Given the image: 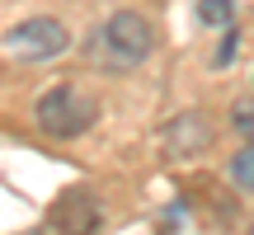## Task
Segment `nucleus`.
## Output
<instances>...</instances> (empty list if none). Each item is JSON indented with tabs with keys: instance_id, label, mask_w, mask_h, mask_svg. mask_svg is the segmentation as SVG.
<instances>
[{
	"instance_id": "obj_9",
	"label": "nucleus",
	"mask_w": 254,
	"mask_h": 235,
	"mask_svg": "<svg viewBox=\"0 0 254 235\" xmlns=\"http://www.w3.org/2000/svg\"><path fill=\"white\" fill-rule=\"evenodd\" d=\"M226 61H236V33H226V43L217 47V66H226Z\"/></svg>"
},
{
	"instance_id": "obj_7",
	"label": "nucleus",
	"mask_w": 254,
	"mask_h": 235,
	"mask_svg": "<svg viewBox=\"0 0 254 235\" xmlns=\"http://www.w3.org/2000/svg\"><path fill=\"white\" fill-rule=\"evenodd\" d=\"M198 24L207 28H231V14H236V0H198Z\"/></svg>"
},
{
	"instance_id": "obj_6",
	"label": "nucleus",
	"mask_w": 254,
	"mask_h": 235,
	"mask_svg": "<svg viewBox=\"0 0 254 235\" xmlns=\"http://www.w3.org/2000/svg\"><path fill=\"white\" fill-rule=\"evenodd\" d=\"M231 179H236V188H245V193H254V141H245L236 155H231Z\"/></svg>"
},
{
	"instance_id": "obj_4",
	"label": "nucleus",
	"mask_w": 254,
	"mask_h": 235,
	"mask_svg": "<svg viewBox=\"0 0 254 235\" xmlns=\"http://www.w3.org/2000/svg\"><path fill=\"white\" fill-rule=\"evenodd\" d=\"M47 231L52 235H94L99 231V202L85 188H71L47 207Z\"/></svg>"
},
{
	"instance_id": "obj_1",
	"label": "nucleus",
	"mask_w": 254,
	"mask_h": 235,
	"mask_svg": "<svg viewBox=\"0 0 254 235\" xmlns=\"http://www.w3.org/2000/svg\"><path fill=\"white\" fill-rule=\"evenodd\" d=\"M155 52V28L136 9H113L99 24V33L90 38V57L109 71H136L141 61H151Z\"/></svg>"
},
{
	"instance_id": "obj_5",
	"label": "nucleus",
	"mask_w": 254,
	"mask_h": 235,
	"mask_svg": "<svg viewBox=\"0 0 254 235\" xmlns=\"http://www.w3.org/2000/svg\"><path fill=\"white\" fill-rule=\"evenodd\" d=\"M207 141H212V132H207V118H202V113H179L170 122V132H165V151H170L174 160L198 155Z\"/></svg>"
},
{
	"instance_id": "obj_10",
	"label": "nucleus",
	"mask_w": 254,
	"mask_h": 235,
	"mask_svg": "<svg viewBox=\"0 0 254 235\" xmlns=\"http://www.w3.org/2000/svg\"><path fill=\"white\" fill-rule=\"evenodd\" d=\"M245 235H254V221H250V226H245Z\"/></svg>"
},
{
	"instance_id": "obj_2",
	"label": "nucleus",
	"mask_w": 254,
	"mask_h": 235,
	"mask_svg": "<svg viewBox=\"0 0 254 235\" xmlns=\"http://www.w3.org/2000/svg\"><path fill=\"white\" fill-rule=\"evenodd\" d=\"M94 122H99V99L90 90H80V85H71V80L43 90L38 104H33V127L47 141H75Z\"/></svg>"
},
{
	"instance_id": "obj_3",
	"label": "nucleus",
	"mask_w": 254,
	"mask_h": 235,
	"mask_svg": "<svg viewBox=\"0 0 254 235\" xmlns=\"http://www.w3.org/2000/svg\"><path fill=\"white\" fill-rule=\"evenodd\" d=\"M66 47H71V33H66V24L52 19V14H28V19H19L14 28H5V38H0V52H5L9 61H19V66H47V61H57Z\"/></svg>"
},
{
	"instance_id": "obj_8",
	"label": "nucleus",
	"mask_w": 254,
	"mask_h": 235,
	"mask_svg": "<svg viewBox=\"0 0 254 235\" xmlns=\"http://www.w3.org/2000/svg\"><path fill=\"white\" fill-rule=\"evenodd\" d=\"M231 132H240L245 141H254V94H240L231 104Z\"/></svg>"
}]
</instances>
